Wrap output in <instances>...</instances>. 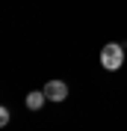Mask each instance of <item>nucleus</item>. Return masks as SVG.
<instances>
[{
  "label": "nucleus",
  "instance_id": "obj_1",
  "mask_svg": "<svg viewBox=\"0 0 127 131\" xmlns=\"http://www.w3.org/2000/svg\"><path fill=\"white\" fill-rule=\"evenodd\" d=\"M121 63H124V48H121L118 42H109V45L101 48V66L106 69V72L121 69Z\"/></svg>",
  "mask_w": 127,
  "mask_h": 131
},
{
  "label": "nucleus",
  "instance_id": "obj_2",
  "mask_svg": "<svg viewBox=\"0 0 127 131\" xmlns=\"http://www.w3.org/2000/svg\"><path fill=\"white\" fill-rule=\"evenodd\" d=\"M44 95H47V101H65V98H68V83L47 81L44 83Z\"/></svg>",
  "mask_w": 127,
  "mask_h": 131
},
{
  "label": "nucleus",
  "instance_id": "obj_3",
  "mask_svg": "<svg viewBox=\"0 0 127 131\" xmlns=\"http://www.w3.org/2000/svg\"><path fill=\"white\" fill-rule=\"evenodd\" d=\"M44 101H47V95H44V92H30V95H27V107H30V110H41V104H44Z\"/></svg>",
  "mask_w": 127,
  "mask_h": 131
},
{
  "label": "nucleus",
  "instance_id": "obj_4",
  "mask_svg": "<svg viewBox=\"0 0 127 131\" xmlns=\"http://www.w3.org/2000/svg\"><path fill=\"white\" fill-rule=\"evenodd\" d=\"M0 125H9V110L6 107H0Z\"/></svg>",
  "mask_w": 127,
  "mask_h": 131
}]
</instances>
